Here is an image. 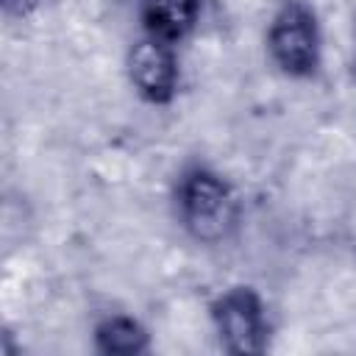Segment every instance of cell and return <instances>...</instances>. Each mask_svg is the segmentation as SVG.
I'll use <instances>...</instances> for the list:
<instances>
[{
  "instance_id": "6da1fadb",
  "label": "cell",
  "mask_w": 356,
  "mask_h": 356,
  "mask_svg": "<svg viewBox=\"0 0 356 356\" xmlns=\"http://www.w3.org/2000/svg\"><path fill=\"white\" fill-rule=\"evenodd\" d=\"M175 200L184 228L197 242H222L239 222V200L231 184L209 167L195 164L184 170V175L178 178Z\"/></svg>"
},
{
  "instance_id": "7a4b0ae2",
  "label": "cell",
  "mask_w": 356,
  "mask_h": 356,
  "mask_svg": "<svg viewBox=\"0 0 356 356\" xmlns=\"http://www.w3.org/2000/svg\"><path fill=\"white\" fill-rule=\"evenodd\" d=\"M275 67L292 78H309L320 67V28L309 0H281L267 31Z\"/></svg>"
},
{
  "instance_id": "3957f363",
  "label": "cell",
  "mask_w": 356,
  "mask_h": 356,
  "mask_svg": "<svg viewBox=\"0 0 356 356\" xmlns=\"http://www.w3.org/2000/svg\"><path fill=\"white\" fill-rule=\"evenodd\" d=\"M220 342L228 353H261L267 348V312L253 286H231L211 303Z\"/></svg>"
},
{
  "instance_id": "277c9868",
  "label": "cell",
  "mask_w": 356,
  "mask_h": 356,
  "mask_svg": "<svg viewBox=\"0 0 356 356\" xmlns=\"http://www.w3.org/2000/svg\"><path fill=\"white\" fill-rule=\"evenodd\" d=\"M128 78L139 97L153 106H164L178 89V58L175 44L159 42L153 36L136 42L128 53Z\"/></svg>"
},
{
  "instance_id": "5b68a950",
  "label": "cell",
  "mask_w": 356,
  "mask_h": 356,
  "mask_svg": "<svg viewBox=\"0 0 356 356\" xmlns=\"http://www.w3.org/2000/svg\"><path fill=\"white\" fill-rule=\"evenodd\" d=\"M200 0H139V19L147 36L178 44L200 22Z\"/></svg>"
},
{
  "instance_id": "8992f818",
  "label": "cell",
  "mask_w": 356,
  "mask_h": 356,
  "mask_svg": "<svg viewBox=\"0 0 356 356\" xmlns=\"http://www.w3.org/2000/svg\"><path fill=\"white\" fill-rule=\"evenodd\" d=\"M95 345L106 356H136V353L147 350L150 339L139 320L125 317V314H111L97 323Z\"/></svg>"
},
{
  "instance_id": "52a82bcc",
  "label": "cell",
  "mask_w": 356,
  "mask_h": 356,
  "mask_svg": "<svg viewBox=\"0 0 356 356\" xmlns=\"http://www.w3.org/2000/svg\"><path fill=\"white\" fill-rule=\"evenodd\" d=\"M39 0H6V11H19V14H25L28 8H33Z\"/></svg>"
},
{
  "instance_id": "ba28073f",
  "label": "cell",
  "mask_w": 356,
  "mask_h": 356,
  "mask_svg": "<svg viewBox=\"0 0 356 356\" xmlns=\"http://www.w3.org/2000/svg\"><path fill=\"white\" fill-rule=\"evenodd\" d=\"M353 72H356V44H353Z\"/></svg>"
}]
</instances>
